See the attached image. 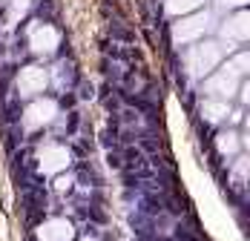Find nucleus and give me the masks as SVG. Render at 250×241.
<instances>
[{
  "label": "nucleus",
  "mask_w": 250,
  "mask_h": 241,
  "mask_svg": "<svg viewBox=\"0 0 250 241\" xmlns=\"http://www.w3.org/2000/svg\"><path fill=\"white\" fill-rule=\"evenodd\" d=\"M213 146H216V152L225 158L227 164H230L236 155H242V138H239L236 129H219L216 138H213Z\"/></svg>",
  "instance_id": "6e6552de"
},
{
  "label": "nucleus",
  "mask_w": 250,
  "mask_h": 241,
  "mask_svg": "<svg viewBox=\"0 0 250 241\" xmlns=\"http://www.w3.org/2000/svg\"><path fill=\"white\" fill-rule=\"evenodd\" d=\"M239 86H242V78H236V75L225 69V66H219L216 72H210L204 78V92L207 98H219V100H230V98L239 92Z\"/></svg>",
  "instance_id": "20e7f679"
},
{
  "label": "nucleus",
  "mask_w": 250,
  "mask_h": 241,
  "mask_svg": "<svg viewBox=\"0 0 250 241\" xmlns=\"http://www.w3.org/2000/svg\"><path fill=\"white\" fill-rule=\"evenodd\" d=\"M210 26H213V15L207 9L181 15V18H175L173 29H170L173 32V43L175 46H193V43L204 40V35L210 32Z\"/></svg>",
  "instance_id": "f03ea898"
},
{
  "label": "nucleus",
  "mask_w": 250,
  "mask_h": 241,
  "mask_svg": "<svg viewBox=\"0 0 250 241\" xmlns=\"http://www.w3.org/2000/svg\"><path fill=\"white\" fill-rule=\"evenodd\" d=\"M219 3H222L225 9H233V12H236V9H245V6H248V0H219Z\"/></svg>",
  "instance_id": "2eb2a0df"
},
{
  "label": "nucleus",
  "mask_w": 250,
  "mask_h": 241,
  "mask_svg": "<svg viewBox=\"0 0 250 241\" xmlns=\"http://www.w3.org/2000/svg\"><path fill=\"white\" fill-rule=\"evenodd\" d=\"M41 158H46V164H41L43 172H58V169H63L69 164V152L63 146H46Z\"/></svg>",
  "instance_id": "9b49d317"
},
{
  "label": "nucleus",
  "mask_w": 250,
  "mask_h": 241,
  "mask_svg": "<svg viewBox=\"0 0 250 241\" xmlns=\"http://www.w3.org/2000/svg\"><path fill=\"white\" fill-rule=\"evenodd\" d=\"M225 69H230V72L236 75V78H248V69H250V55L242 49V52H236L233 58H227V63H225Z\"/></svg>",
  "instance_id": "ddd939ff"
},
{
  "label": "nucleus",
  "mask_w": 250,
  "mask_h": 241,
  "mask_svg": "<svg viewBox=\"0 0 250 241\" xmlns=\"http://www.w3.org/2000/svg\"><path fill=\"white\" fill-rule=\"evenodd\" d=\"M72 184H75V175L69 172V175H61V178L55 181V190H58V193H69V190H72Z\"/></svg>",
  "instance_id": "4468645a"
},
{
  "label": "nucleus",
  "mask_w": 250,
  "mask_h": 241,
  "mask_svg": "<svg viewBox=\"0 0 250 241\" xmlns=\"http://www.w3.org/2000/svg\"><path fill=\"white\" fill-rule=\"evenodd\" d=\"M219 38H222L219 43H230L227 49L248 43V38H250V15L245 12V9H236L225 23L219 26Z\"/></svg>",
  "instance_id": "7ed1b4c3"
},
{
  "label": "nucleus",
  "mask_w": 250,
  "mask_h": 241,
  "mask_svg": "<svg viewBox=\"0 0 250 241\" xmlns=\"http://www.w3.org/2000/svg\"><path fill=\"white\" fill-rule=\"evenodd\" d=\"M58 115V103L52 98H35L29 106L23 109V126L26 129H41V126H49Z\"/></svg>",
  "instance_id": "39448f33"
},
{
  "label": "nucleus",
  "mask_w": 250,
  "mask_h": 241,
  "mask_svg": "<svg viewBox=\"0 0 250 241\" xmlns=\"http://www.w3.org/2000/svg\"><path fill=\"white\" fill-rule=\"evenodd\" d=\"M207 0H167V15L170 18H181V15H190V12H199Z\"/></svg>",
  "instance_id": "f8f14e48"
},
{
  "label": "nucleus",
  "mask_w": 250,
  "mask_h": 241,
  "mask_svg": "<svg viewBox=\"0 0 250 241\" xmlns=\"http://www.w3.org/2000/svg\"><path fill=\"white\" fill-rule=\"evenodd\" d=\"M46 83H49V75L41 66H23L18 72V92L23 98H41V92L46 89Z\"/></svg>",
  "instance_id": "423d86ee"
},
{
  "label": "nucleus",
  "mask_w": 250,
  "mask_h": 241,
  "mask_svg": "<svg viewBox=\"0 0 250 241\" xmlns=\"http://www.w3.org/2000/svg\"><path fill=\"white\" fill-rule=\"evenodd\" d=\"M72 239H75V230L66 218H49L38 230V241H72Z\"/></svg>",
  "instance_id": "0eeeda50"
},
{
  "label": "nucleus",
  "mask_w": 250,
  "mask_h": 241,
  "mask_svg": "<svg viewBox=\"0 0 250 241\" xmlns=\"http://www.w3.org/2000/svg\"><path fill=\"white\" fill-rule=\"evenodd\" d=\"M225 55H227V46L219 43V40H199V43H193L190 52H187V72H190V78L204 80L210 72H216L222 66Z\"/></svg>",
  "instance_id": "f257e3e1"
},
{
  "label": "nucleus",
  "mask_w": 250,
  "mask_h": 241,
  "mask_svg": "<svg viewBox=\"0 0 250 241\" xmlns=\"http://www.w3.org/2000/svg\"><path fill=\"white\" fill-rule=\"evenodd\" d=\"M199 112H201V120L204 123H225L227 118H230V100H219V98H207L204 103L199 106Z\"/></svg>",
  "instance_id": "1a4fd4ad"
},
{
  "label": "nucleus",
  "mask_w": 250,
  "mask_h": 241,
  "mask_svg": "<svg viewBox=\"0 0 250 241\" xmlns=\"http://www.w3.org/2000/svg\"><path fill=\"white\" fill-rule=\"evenodd\" d=\"M55 46H58V32L52 26L35 29V35H32V52L35 55H49V52H55Z\"/></svg>",
  "instance_id": "9d476101"
}]
</instances>
